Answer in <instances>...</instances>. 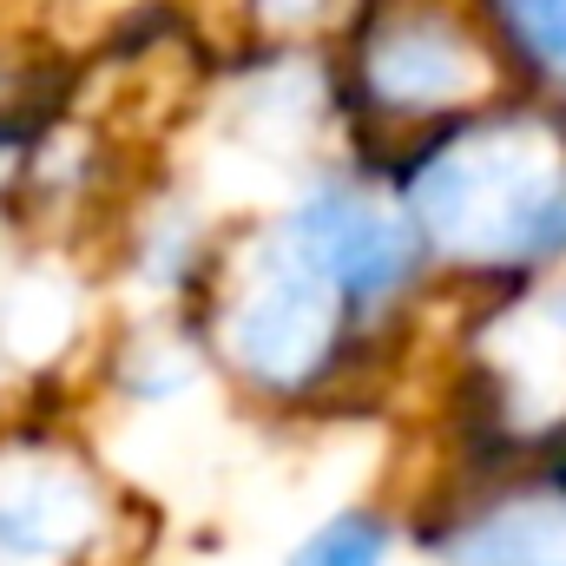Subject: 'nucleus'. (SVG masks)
I'll return each instance as SVG.
<instances>
[{
	"label": "nucleus",
	"instance_id": "6e6552de",
	"mask_svg": "<svg viewBox=\"0 0 566 566\" xmlns=\"http://www.w3.org/2000/svg\"><path fill=\"white\" fill-rule=\"evenodd\" d=\"M501 13L527 53H541L554 66L566 60V0H501Z\"/></svg>",
	"mask_w": 566,
	"mask_h": 566
},
{
	"label": "nucleus",
	"instance_id": "423d86ee",
	"mask_svg": "<svg viewBox=\"0 0 566 566\" xmlns=\"http://www.w3.org/2000/svg\"><path fill=\"white\" fill-rule=\"evenodd\" d=\"M86 534V501L80 488H27V494H7L0 501V566H40L60 560L73 541Z\"/></svg>",
	"mask_w": 566,
	"mask_h": 566
},
{
	"label": "nucleus",
	"instance_id": "20e7f679",
	"mask_svg": "<svg viewBox=\"0 0 566 566\" xmlns=\"http://www.w3.org/2000/svg\"><path fill=\"white\" fill-rule=\"evenodd\" d=\"M474 46L441 20H402L369 46V86L389 106H454L481 86Z\"/></svg>",
	"mask_w": 566,
	"mask_h": 566
},
{
	"label": "nucleus",
	"instance_id": "9d476101",
	"mask_svg": "<svg viewBox=\"0 0 566 566\" xmlns=\"http://www.w3.org/2000/svg\"><path fill=\"white\" fill-rule=\"evenodd\" d=\"M554 316H560V323H566V296H560V303H554Z\"/></svg>",
	"mask_w": 566,
	"mask_h": 566
},
{
	"label": "nucleus",
	"instance_id": "1a4fd4ad",
	"mask_svg": "<svg viewBox=\"0 0 566 566\" xmlns=\"http://www.w3.org/2000/svg\"><path fill=\"white\" fill-rule=\"evenodd\" d=\"M258 7H264L271 20H303V13H310L316 0H258Z\"/></svg>",
	"mask_w": 566,
	"mask_h": 566
},
{
	"label": "nucleus",
	"instance_id": "9b49d317",
	"mask_svg": "<svg viewBox=\"0 0 566 566\" xmlns=\"http://www.w3.org/2000/svg\"><path fill=\"white\" fill-rule=\"evenodd\" d=\"M560 73H566V60H560Z\"/></svg>",
	"mask_w": 566,
	"mask_h": 566
},
{
	"label": "nucleus",
	"instance_id": "0eeeda50",
	"mask_svg": "<svg viewBox=\"0 0 566 566\" xmlns=\"http://www.w3.org/2000/svg\"><path fill=\"white\" fill-rule=\"evenodd\" d=\"M382 560H389V527L376 514H336L290 554V566H382Z\"/></svg>",
	"mask_w": 566,
	"mask_h": 566
},
{
	"label": "nucleus",
	"instance_id": "f03ea898",
	"mask_svg": "<svg viewBox=\"0 0 566 566\" xmlns=\"http://www.w3.org/2000/svg\"><path fill=\"white\" fill-rule=\"evenodd\" d=\"M336 283L323 277L283 231H271L251 258V290L231 303V323H224V343H231V363L271 389H296L323 356H329V336H336Z\"/></svg>",
	"mask_w": 566,
	"mask_h": 566
},
{
	"label": "nucleus",
	"instance_id": "39448f33",
	"mask_svg": "<svg viewBox=\"0 0 566 566\" xmlns=\"http://www.w3.org/2000/svg\"><path fill=\"white\" fill-rule=\"evenodd\" d=\"M454 566H566V501H527L474 521L454 547Z\"/></svg>",
	"mask_w": 566,
	"mask_h": 566
},
{
	"label": "nucleus",
	"instance_id": "7ed1b4c3",
	"mask_svg": "<svg viewBox=\"0 0 566 566\" xmlns=\"http://www.w3.org/2000/svg\"><path fill=\"white\" fill-rule=\"evenodd\" d=\"M277 231L343 296H356V303H376V296L402 290L409 271H416V231L389 205H376L369 191H356V185H316V191H303L296 211L283 218Z\"/></svg>",
	"mask_w": 566,
	"mask_h": 566
},
{
	"label": "nucleus",
	"instance_id": "f257e3e1",
	"mask_svg": "<svg viewBox=\"0 0 566 566\" xmlns=\"http://www.w3.org/2000/svg\"><path fill=\"white\" fill-rule=\"evenodd\" d=\"M409 205L428 238L461 258L521 264L566 244V178L554 171V145L521 126L461 139L441 158H428Z\"/></svg>",
	"mask_w": 566,
	"mask_h": 566
}]
</instances>
